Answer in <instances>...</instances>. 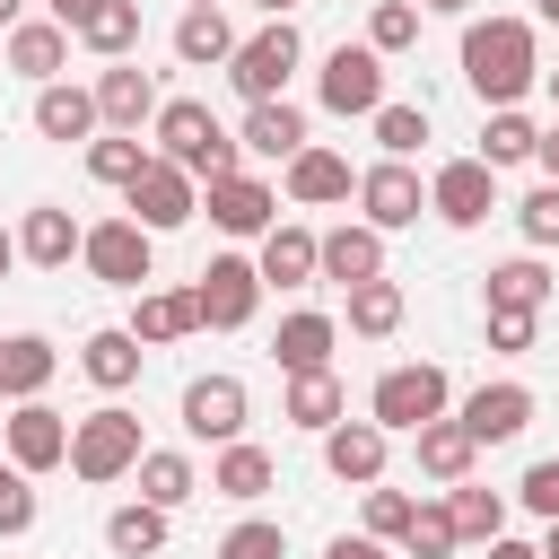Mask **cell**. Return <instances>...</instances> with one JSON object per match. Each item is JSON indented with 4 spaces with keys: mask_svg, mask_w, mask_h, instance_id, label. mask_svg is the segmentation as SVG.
I'll list each match as a JSON object with an SVG mask.
<instances>
[{
    "mask_svg": "<svg viewBox=\"0 0 559 559\" xmlns=\"http://www.w3.org/2000/svg\"><path fill=\"white\" fill-rule=\"evenodd\" d=\"M542 79V44H533V17H472L463 26V87L498 114V105H524V87Z\"/></svg>",
    "mask_w": 559,
    "mask_h": 559,
    "instance_id": "cell-1",
    "label": "cell"
},
{
    "mask_svg": "<svg viewBox=\"0 0 559 559\" xmlns=\"http://www.w3.org/2000/svg\"><path fill=\"white\" fill-rule=\"evenodd\" d=\"M157 157H166V166H183L192 183L245 175V166H236L245 148H236L227 131H218V114H210L201 96H166V105H157Z\"/></svg>",
    "mask_w": 559,
    "mask_h": 559,
    "instance_id": "cell-2",
    "label": "cell"
},
{
    "mask_svg": "<svg viewBox=\"0 0 559 559\" xmlns=\"http://www.w3.org/2000/svg\"><path fill=\"white\" fill-rule=\"evenodd\" d=\"M148 445H140V419L122 411V402H105V411H87V419H70V472L87 480V489H114V480H131V463H140Z\"/></svg>",
    "mask_w": 559,
    "mask_h": 559,
    "instance_id": "cell-3",
    "label": "cell"
},
{
    "mask_svg": "<svg viewBox=\"0 0 559 559\" xmlns=\"http://www.w3.org/2000/svg\"><path fill=\"white\" fill-rule=\"evenodd\" d=\"M445 402H454V384H445V367H428V358H411V367H384V376H376V393H367V419H376L384 437H411V428H428V419H445Z\"/></svg>",
    "mask_w": 559,
    "mask_h": 559,
    "instance_id": "cell-4",
    "label": "cell"
},
{
    "mask_svg": "<svg viewBox=\"0 0 559 559\" xmlns=\"http://www.w3.org/2000/svg\"><path fill=\"white\" fill-rule=\"evenodd\" d=\"M306 61V44H297V26L288 17H262L253 35H236V52H227V79H236V96L245 105H271L280 87H288V70Z\"/></svg>",
    "mask_w": 559,
    "mask_h": 559,
    "instance_id": "cell-5",
    "label": "cell"
},
{
    "mask_svg": "<svg viewBox=\"0 0 559 559\" xmlns=\"http://www.w3.org/2000/svg\"><path fill=\"white\" fill-rule=\"evenodd\" d=\"M79 262L105 280V288H148V271H157V236L148 227H131V218H96L87 236H79Z\"/></svg>",
    "mask_w": 559,
    "mask_h": 559,
    "instance_id": "cell-6",
    "label": "cell"
},
{
    "mask_svg": "<svg viewBox=\"0 0 559 559\" xmlns=\"http://www.w3.org/2000/svg\"><path fill=\"white\" fill-rule=\"evenodd\" d=\"M314 96H323V114L367 122V114L384 105V61H376L367 44H332V52H323V70H314Z\"/></svg>",
    "mask_w": 559,
    "mask_h": 559,
    "instance_id": "cell-7",
    "label": "cell"
},
{
    "mask_svg": "<svg viewBox=\"0 0 559 559\" xmlns=\"http://www.w3.org/2000/svg\"><path fill=\"white\" fill-rule=\"evenodd\" d=\"M192 314H201V332H245L262 314V271L245 253H218L201 271V288H192Z\"/></svg>",
    "mask_w": 559,
    "mask_h": 559,
    "instance_id": "cell-8",
    "label": "cell"
},
{
    "mask_svg": "<svg viewBox=\"0 0 559 559\" xmlns=\"http://www.w3.org/2000/svg\"><path fill=\"white\" fill-rule=\"evenodd\" d=\"M122 201H131V227H148V236H175L183 218H201V183L183 166H166V157H148Z\"/></svg>",
    "mask_w": 559,
    "mask_h": 559,
    "instance_id": "cell-9",
    "label": "cell"
},
{
    "mask_svg": "<svg viewBox=\"0 0 559 559\" xmlns=\"http://www.w3.org/2000/svg\"><path fill=\"white\" fill-rule=\"evenodd\" d=\"M358 210H367V227H376V236H393V227H419V210H428V183H419V166H402V157H376V166L358 175Z\"/></svg>",
    "mask_w": 559,
    "mask_h": 559,
    "instance_id": "cell-10",
    "label": "cell"
},
{
    "mask_svg": "<svg viewBox=\"0 0 559 559\" xmlns=\"http://www.w3.org/2000/svg\"><path fill=\"white\" fill-rule=\"evenodd\" d=\"M245 411H253L245 376H192L183 384V437H201V445H236L245 437Z\"/></svg>",
    "mask_w": 559,
    "mask_h": 559,
    "instance_id": "cell-11",
    "label": "cell"
},
{
    "mask_svg": "<svg viewBox=\"0 0 559 559\" xmlns=\"http://www.w3.org/2000/svg\"><path fill=\"white\" fill-rule=\"evenodd\" d=\"M428 210H437L445 227H480V218L498 210V166H480V157H445V166L428 175Z\"/></svg>",
    "mask_w": 559,
    "mask_h": 559,
    "instance_id": "cell-12",
    "label": "cell"
},
{
    "mask_svg": "<svg viewBox=\"0 0 559 559\" xmlns=\"http://www.w3.org/2000/svg\"><path fill=\"white\" fill-rule=\"evenodd\" d=\"M463 437L472 445H507V437H524L533 428V384H515V376H498V384H480V393H463Z\"/></svg>",
    "mask_w": 559,
    "mask_h": 559,
    "instance_id": "cell-13",
    "label": "cell"
},
{
    "mask_svg": "<svg viewBox=\"0 0 559 559\" xmlns=\"http://www.w3.org/2000/svg\"><path fill=\"white\" fill-rule=\"evenodd\" d=\"M9 463L35 480V472H61L70 463V419L52 402H9Z\"/></svg>",
    "mask_w": 559,
    "mask_h": 559,
    "instance_id": "cell-14",
    "label": "cell"
},
{
    "mask_svg": "<svg viewBox=\"0 0 559 559\" xmlns=\"http://www.w3.org/2000/svg\"><path fill=\"white\" fill-rule=\"evenodd\" d=\"M87 96H96V122H105V131H140V122H157V105H166L140 61H105Z\"/></svg>",
    "mask_w": 559,
    "mask_h": 559,
    "instance_id": "cell-15",
    "label": "cell"
},
{
    "mask_svg": "<svg viewBox=\"0 0 559 559\" xmlns=\"http://www.w3.org/2000/svg\"><path fill=\"white\" fill-rule=\"evenodd\" d=\"M201 210H210L218 236H271V227H280V192H271L262 175H218Z\"/></svg>",
    "mask_w": 559,
    "mask_h": 559,
    "instance_id": "cell-16",
    "label": "cell"
},
{
    "mask_svg": "<svg viewBox=\"0 0 559 559\" xmlns=\"http://www.w3.org/2000/svg\"><path fill=\"white\" fill-rule=\"evenodd\" d=\"M314 280H341V288H358V280H384V236H376L367 218H341V227H323V236H314Z\"/></svg>",
    "mask_w": 559,
    "mask_h": 559,
    "instance_id": "cell-17",
    "label": "cell"
},
{
    "mask_svg": "<svg viewBox=\"0 0 559 559\" xmlns=\"http://www.w3.org/2000/svg\"><path fill=\"white\" fill-rule=\"evenodd\" d=\"M384 454H393V437H384L376 419H341V428H323V472L349 480V489H376V480H384Z\"/></svg>",
    "mask_w": 559,
    "mask_h": 559,
    "instance_id": "cell-18",
    "label": "cell"
},
{
    "mask_svg": "<svg viewBox=\"0 0 559 559\" xmlns=\"http://www.w3.org/2000/svg\"><path fill=\"white\" fill-rule=\"evenodd\" d=\"M349 192H358V175H349L341 148H314V140H306V148L288 157V201H297V210H332V201H349Z\"/></svg>",
    "mask_w": 559,
    "mask_h": 559,
    "instance_id": "cell-19",
    "label": "cell"
},
{
    "mask_svg": "<svg viewBox=\"0 0 559 559\" xmlns=\"http://www.w3.org/2000/svg\"><path fill=\"white\" fill-rule=\"evenodd\" d=\"M79 236H87V227H79L61 201H35V210L17 218V262H35V271H70Z\"/></svg>",
    "mask_w": 559,
    "mask_h": 559,
    "instance_id": "cell-20",
    "label": "cell"
},
{
    "mask_svg": "<svg viewBox=\"0 0 559 559\" xmlns=\"http://www.w3.org/2000/svg\"><path fill=\"white\" fill-rule=\"evenodd\" d=\"M52 376H61V349L44 332H9L0 341V402H44Z\"/></svg>",
    "mask_w": 559,
    "mask_h": 559,
    "instance_id": "cell-21",
    "label": "cell"
},
{
    "mask_svg": "<svg viewBox=\"0 0 559 559\" xmlns=\"http://www.w3.org/2000/svg\"><path fill=\"white\" fill-rule=\"evenodd\" d=\"M9 70L35 79V87H52V79L70 70V26H52V17H17V26H9Z\"/></svg>",
    "mask_w": 559,
    "mask_h": 559,
    "instance_id": "cell-22",
    "label": "cell"
},
{
    "mask_svg": "<svg viewBox=\"0 0 559 559\" xmlns=\"http://www.w3.org/2000/svg\"><path fill=\"white\" fill-rule=\"evenodd\" d=\"M332 341H341V323H332V314H314V306H297V314H280L271 358H280L288 376H314V367H332Z\"/></svg>",
    "mask_w": 559,
    "mask_h": 559,
    "instance_id": "cell-23",
    "label": "cell"
},
{
    "mask_svg": "<svg viewBox=\"0 0 559 559\" xmlns=\"http://www.w3.org/2000/svg\"><path fill=\"white\" fill-rule=\"evenodd\" d=\"M411 454H419V480H437V489L472 480V463H480V445L463 437V419H428V428H411Z\"/></svg>",
    "mask_w": 559,
    "mask_h": 559,
    "instance_id": "cell-24",
    "label": "cell"
},
{
    "mask_svg": "<svg viewBox=\"0 0 559 559\" xmlns=\"http://www.w3.org/2000/svg\"><path fill=\"white\" fill-rule=\"evenodd\" d=\"M210 489H218V498H236V507L271 498V489H280V463H271V445H253V437L218 445V463H210Z\"/></svg>",
    "mask_w": 559,
    "mask_h": 559,
    "instance_id": "cell-25",
    "label": "cell"
},
{
    "mask_svg": "<svg viewBox=\"0 0 559 559\" xmlns=\"http://www.w3.org/2000/svg\"><path fill=\"white\" fill-rule=\"evenodd\" d=\"M140 349H166V341H183V332H201V314H192V288H140V306H131V323H122Z\"/></svg>",
    "mask_w": 559,
    "mask_h": 559,
    "instance_id": "cell-26",
    "label": "cell"
},
{
    "mask_svg": "<svg viewBox=\"0 0 559 559\" xmlns=\"http://www.w3.org/2000/svg\"><path fill=\"white\" fill-rule=\"evenodd\" d=\"M140 358H148V349H140L122 323H105V332H87V341H79V376H87L96 393H122V384H140Z\"/></svg>",
    "mask_w": 559,
    "mask_h": 559,
    "instance_id": "cell-27",
    "label": "cell"
},
{
    "mask_svg": "<svg viewBox=\"0 0 559 559\" xmlns=\"http://www.w3.org/2000/svg\"><path fill=\"white\" fill-rule=\"evenodd\" d=\"M280 419H288V428H314V437H323V428H341V419H349V393H341V376H332V367H314V376H288V393H280Z\"/></svg>",
    "mask_w": 559,
    "mask_h": 559,
    "instance_id": "cell-28",
    "label": "cell"
},
{
    "mask_svg": "<svg viewBox=\"0 0 559 559\" xmlns=\"http://www.w3.org/2000/svg\"><path fill=\"white\" fill-rule=\"evenodd\" d=\"M236 148H253V157H297L306 148V114L288 105V96H271V105H245V131H236Z\"/></svg>",
    "mask_w": 559,
    "mask_h": 559,
    "instance_id": "cell-29",
    "label": "cell"
},
{
    "mask_svg": "<svg viewBox=\"0 0 559 559\" xmlns=\"http://www.w3.org/2000/svg\"><path fill=\"white\" fill-rule=\"evenodd\" d=\"M131 480H140V507H166V515L201 489V472H192V454H183V445H148V454L131 463Z\"/></svg>",
    "mask_w": 559,
    "mask_h": 559,
    "instance_id": "cell-30",
    "label": "cell"
},
{
    "mask_svg": "<svg viewBox=\"0 0 559 559\" xmlns=\"http://www.w3.org/2000/svg\"><path fill=\"white\" fill-rule=\"evenodd\" d=\"M227 52H236L227 9H183V17H175V61H183V70H227Z\"/></svg>",
    "mask_w": 559,
    "mask_h": 559,
    "instance_id": "cell-31",
    "label": "cell"
},
{
    "mask_svg": "<svg viewBox=\"0 0 559 559\" xmlns=\"http://www.w3.org/2000/svg\"><path fill=\"white\" fill-rule=\"evenodd\" d=\"M35 131L44 140H96V96L87 87H70V79H52V87H35Z\"/></svg>",
    "mask_w": 559,
    "mask_h": 559,
    "instance_id": "cell-32",
    "label": "cell"
},
{
    "mask_svg": "<svg viewBox=\"0 0 559 559\" xmlns=\"http://www.w3.org/2000/svg\"><path fill=\"white\" fill-rule=\"evenodd\" d=\"M550 306V262L542 253H515L489 271V314H542Z\"/></svg>",
    "mask_w": 559,
    "mask_h": 559,
    "instance_id": "cell-33",
    "label": "cell"
},
{
    "mask_svg": "<svg viewBox=\"0 0 559 559\" xmlns=\"http://www.w3.org/2000/svg\"><path fill=\"white\" fill-rule=\"evenodd\" d=\"M253 271H262V288H306L314 280V227H271Z\"/></svg>",
    "mask_w": 559,
    "mask_h": 559,
    "instance_id": "cell-34",
    "label": "cell"
},
{
    "mask_svg": "<svg viewBox=\"0 0 559 559\" xmlns=\"http://www.w3.org/2000/svg\"><path fill=\"white\" fill-rule=\"evenodd\" d=\"M402 314H411L402 280H358V288H349V332H358V341H393Z\"/></svg>",
    "mask_w": 559,
    "mask_h": 559,
    "instance_id": "cell-35",
    "label": "cell"
},
{
    "mask_svg": "<svg viewBox=\"0 0 559 559\" xmlns=\"http://www.w3.org/2000/svg\"><path fill=\"white\" fill-rule=\"evenodd\" d=\"M445 515H454V542H480V550L507 533V498L480 489V480H454V489H445Z\"/></svg>",
    "mask_w": 559,
    "mask_h": 559,
    "instance_id": "cell-36",
    "label": "cell"
},
{
    "mask_svg": "<svg viewBox=\"0 0 559 559\" xmlns=\"http://www.w3.org/2000/svg\"><path fill=\"white\" fill-rule=\"evenodd\" d=\"M70 44H87L96 61H131V52H140V0H105Z\"/></svg>",
    "mask_w": 559,
    "mask_h": 559,
    "instance_id": "cell-37",
    "label": "cell"
},
{
    "mask_svg": "<svg viewBox=\"0 0 559 559\" xmlns=\"http://www.w3.org/2000/svg\"><path fill=\"white\" fill-rule=\"evenodd\" d=\"M105 550H114V559H157V550H166V507H140V498L114 507V515H105Z\"/></svg>",
    "mask_w": 559,
    "mask_h": 559,
    "instance_id": "cell-38",
    "label": "cell"
},
{
    "mask_svg": "<svg viewBox=\"0 0 559 559\" xmlns=\"http://www.w3.org/2000/svg\"><path fill=\"white\" fill-rule=\"evenodd\" d=\"M533 140H542V122H533L524 105H498V114L480 122V166H524Z\"/></svg>",
    "mask_w": 559,
    "mask_h": 559,
    "instance_id": "cell-39",
    "label": "cell"
},
{
    "mask_svg": "<svg viewBox=\"0 0 559 559\" xmlns=\"http://www.w3.org/2000/svg\"><path fill=\"white\" fill-rule=\"evenodd\" d=\"M367 131H376V148H384V157H402V166H411V157H419V140H428V105H393V96H384V105L367 114Z\"/></svg>",
    "mask_w": 559,
    "mask_h": 559,
    "instance_id": "cell-40",
    "label": "cell"
},
{
    "mask_svg": "<svg viewBox=\"0 0 559 559\" xmlns=\"http://www.w3.org/2000/svg\"><path fill=\"white\" fill-rule=\"evenodd\" d=\"M140 166H148V148H140V131H114V140H87V175H96V183H114V192H131V183H140Z\"/></svg>",
    "mask_w": 559,
    "mask_h": 559,
    "instance_id": "cell-41",
    "label": "cell"
},
{
    "mask_svg": "<svg viewBox=\"0 0 559 559\" xmlns=\"http://www.w3.org/2000/svg\"><path fill=\"white\" fill-rule=\"evenodd\" d=\"M463 542H454V515H445V498H419L411 507V533H402V559H454Z\"/></svg>",
    "mask_w": 559,
    "mask_h": 559,
    "instance_id": "cell-42",
    "label": "cell"
},
{
    "mask_svg": "<svg viewBox=\"0 0 559 559\" xmlns=\"http://www.w3.org/2000/svg\"><path fill=\"white\" fill-rule=\"evenodd\" d=\"M411 44H419V9H411V0H376V17H367V52L393 61V52H411Z\"/></svg>",
    "mask_w": 559,
    "mask_h": 559,
    "instance_id": "cell-43",
    "label": "cell"
},
{
    "mask_svg": "<svg viewBox=\"0 0 559 559\" xmlns=\"http://www.w3.org/2000/svg\"><path fill=\"white\" fill-rule=\"evenodd\" d=\"M411 507H419V498H411V489H384V480H376V489H367V524H358V533H367V542H384V550H393V542H402V533H411Z\"/></svg>",
    "mask_w": 559,
    "mask_h": 559,
    "instance_id": "cell-44",
    "label": "cell"
},
{
    "mask_svg": "<svg viewBox=\"0 0 559 559\" xmlns=\"http://www.w3.org/2000/svg\"><path fill=\"white\" fill-rule=\"evenodd\" d=\"M515 227H524L533 253H550V245H559V183H533V192L515 201Z\"/></svg>",
    "mask_w": 559,
    "mask_h": 559,
    "instance_id": "cell-45",
    "label": "cell"
},
{
    "mask_svg": "<svg viewBox=\"0 0 559 559\" xmlns=\"http://www.w3.org/2000/svg\"><path fill=\"white\" fill-rule=\"evenodd\" d=\"M210 559H288V533H280L271 515H245V524H236V533H227Z\"/></svg>",
    "mask_w": 559,
    "mask_h": 559,
    "instance_id": "cell-46",
    "label": "cell"
},
{
    "mask_svg": "<svg viewBox=\"0 0 559 559\" xmlns=\"http://www.w3.org/2000/svg\"><path fill=\"white\" fill-rule=\"evenodd\" d=\"M17 533H35V480L0 454V542H17Z\"/></svg>",
    "mask_w": 559,
    "mask_h": 559,
    "instance_id": "cell-47",
    "label": "cell"
},
{
    "mask_svg": "<svg viewBox=\"0 0 559 559\" xmlns=\"http://www.w3.org/2000/svg\"><path fill=\"white\" fill-rule=\"evenodd\" d=\"M515 498H524V507H533L542 524H559V454H542V463H533V472L515 480Z\"/></svg>",
    "mask_w": 559,
    "mask_h": 559,
    "instance_id": "cell-48",
    "label": "cell"
},
{
    "mask_svg": "<svg viewBox=\"0 0 559 559\" xmlns=\"http://www.w3.org/2000/svg\"><path fill=\"white\" fill-rule=\"evenodd\" d=\"M533 332H542V314H489V349H533Z\"/></svg>",
    "mask_w": 559,
    "mask_h": 559,
    "instance_id": "cell-49",
    "label": "cell"
},
{
    "mask_svg": "<svg viewBox=\"0 0 559 559\" xmlns=\"http://www.w3.org/2000/svg\"><path fill=\"white\" fill-rule=\"evenodd\" d=\"M96 9H105V0H44V17H52V26H70V35H79Z\"/></svg>",
    "mask_w": 559,
    "mask_h": 559,
    "instance_id": "cell-50",
    "label": "cell"
},
{
    "mask_svg": "<svg viewBox=\"0 0 559 559\" xmlns=\"http://www.w3.org/2000/svg\"><path fill=\"white\" fill-rule=\"evenodd\" d=\"M323 559H393V550H384V542H367V533H341Z\"/></svg>",
    "mask_w": 559,
    "mask_h": 559,
    "instance_id": "cell-51",
    "label": "cell"
},
{
    "mask_svg": "<svg viewBox=\"0 0 559 559\" xmlns=\"http://www.w3.org/2000/svg\"><path fill=\"white\" fill-rule=\"evenodd\" d=\"M533 166H542V183H559V122L533 140Z\"/></svg>",
    "mask_w": 559,
    "mask_h": 559,
    "instance_id": "cell-52",
    "label": "cell"
},
{
    "mask_svg": "<svg viewBox=\"0 0 559 559\" xmlns=\"http://www.w3.org/2000/svg\"><path fill=\"white\" fill-rule=\"evenodd\" d=\"M489 559H542V550H533V542H507V533H498V542H489Z\"/></svg>",
    "mask_w": 559,
    "mask_h": 559,
    "instance_id": "cell-53",
    "label": "cell"
},
{
    "mask_svg": "<svg viewBox=\"0 0 559 559\" xmlns=\"http://www.w3.org/2000/svg\"><path fill=\"white\" fill-rule=\"evenodd\" d=\"M17 271V227H0V280Z\"/></svg>",
    "mask_w": 559,
    "mask_h": 559,
    "instance_id": "cell-54",
    "label": "cell"
},
{
    "mask_svg": "<svg viewBox=\"0 0 559 559\" xmlns=\"http://www.w3.org/2000/svg\"><path fill=\"white\" fill-rule=\"evenodd\" d=\"M17 17H26V0H0V35H9V26H17Z\"/></svg>",
    "mask_w": 559,
    "mask_h": 559,
    "instance_id": "cell-55",
    "label": "cell"
},
{
    "mask_svg": "<svg viewBox=\"0 0 559 559\" xmlns=\"http://www.w3.org/2000/svg\"><path fill=\"white\" fill-rule=\"evenodd\" d=\"M253 9H262V17H288V9H297V0H253Z\"/></svg>",
    "mask_w": 559,
    "mask_h": 559,
    "instance_id": "cell-56",
    "label": "cell"
},
{
    "mask_svg": "<svg viewBox=\"0 0 559 559\" xmlns=\"http://www.w3.org/2000/svg\"><path fill=\"white\" fill-rule=\"evenodd\" d=\"M542 559H559V524H550V533H542Z\"/></svg>",
    "mask_w": 559,
    "mask_h": 559,
    "instance_id": "cell-57",
    "label": "cell"
},
{
    "mask_svg": "<svg viewBox=\"0 0 559 559\" xmlns=\"http://www.w3.org/2000/svg\"><path fill=\"white\" fill-rule=\"evenodd\" d=\"M542 87H550V105H559V70H542Z\"/></svg>",
    "mask_w": 559,
    "mask_h": 559,
    "instance_id": "cell-58",
    "label": "cell"
},
{
    "mask_svg": "<svg viewBox=\"0 0 559 559\" xmlns=\"http://www.w3.org/2000/svg\"><path fill=\"white\" fill-rule=\"evenodd\" d=\"M542 17H550V26H559V0H542Z\"/></svg>",
    "mask_w": 559,
    "mask_h": 559,
    "instance_id": "cell-59",
    "label": "cell"
},
{
    "mask_svg": "<svg viewBox=\"0 0 559 559\" xmlns=\"http://www.w3.org/2000/svg\"><path fill=\"white\" fill-rule=\"evenodd\" d=\"M192 9H218V0H192Z\"/></svg>",
    "mask_w": 559,
    "mask_h": 559,
    "instance_id": "cell-60",
    "label": "cell"
}]
</instances>
